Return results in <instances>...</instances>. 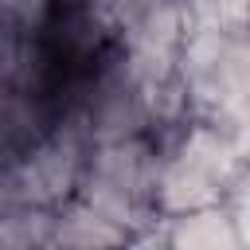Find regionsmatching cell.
I'll list each match as a JSON object with an SVG mask.
<instances>
[{
  "label": "cell",
  "instance_id": "cell-1",
  "mask_svg": "<svg viewBox=\"0 0 250 250\" xmlns=\"http://www.w3.org/2000/svg\"><path fill=\"white\" fill-rule=\"evenodd\" d=\"M156 184H160V137L137 133L117 141H94L78 184V199L102 211L105 219L121 223L133 234V242H152L160 223Z\"/></svg>",
  "mask_w": 250,
  "mask_h": 250
},
{
  "label": "cell",
  "instance_id": "cell-3",
  "mask_svg": "<svg viewBox=\"0 0 250 250\" xmlns=\"http://www.w3.org/2000/svg\"><path fill=\"white\" fill-rule=\"evenodd\" d=\"M152 242L180 246V250H234V246H242L227 203H207V207L160 215Z\"/></svg>",
  "mask_w": 250,
  "mask_h": 250
},
{
  "label": "cell",
  "instance_id": "cell-2",
  "mask_svg": "<svg viewBox=\"0 0 250 250\" xmlns=\"http://www.w3.org/2000/svg\"><path fill=\"white\" fill-rule=\"evenodd\" d=\"M176 66L191 113L250 125V27L195 20Z\"/></svg>",
  "mask_w": 250,
  "mask_h": 250
},
{
  "label": "cell",
  "instance_id": "cell-5",
  "mask_svg": "<svg viewBox=\"0 0 250 250\" xmlns=\"http://www.w3.org/2000/svg\"><path fill=\"white\" fill-rule=\"evenodd\" d=\"M51 4H55V0H0V20H4L20 39H27V35H35V31L43 27Z\"/></svg>",
  "mask_w": 250,
  "mask_h": 250
},
{
  "label": "cell",
  "instance_id": "cell-4",
  "mask_svg": "<svg viewBox=\"0 0 250 250\" xmlns=\"http://www.w3.org/2000/svg\"><path fill=\"white\" fill-rule=\"evenodd\" d=\"M125 242H133V234L121 223L94 211L90 203H82L78 195L55 211L51 246H125Z\"/></svg>",
  "mask_w": 250,
  "mask_h": 250
},
{
  "label": "cell",
  "instance_id": "cell-8",
  "mask_svg": "<svg viewBox=\"0 0 250 250\" xmlns=\"http://www.w3.org/2000/svg\"><path fill=\"white\" fill-rule=\"evenodd\" d=\"M16 51H20V35L0 20V74L8 78L12 74V62H16Z\"/></svg>",
  "mask_w": 250,
  "mask_h": 250
},
{
  "label": "cell",
  "instance_id": "cell-7",
  "mask_svg": "<svg viewBox=\"0 0 250 250\" xmlns=\"http://www.w3.org/2000/svg\"><path fill=\"white\" fill-rule=\"evenodd\" d=\"M199 20H215V23H230V27H246L250 23V0H195Z\"/></svg>",
  "mask_w": 250,
  "mask_h": 250
},
{
  "label": "cell",
  "instance_id": "cell-6",
  "mask_svg": "<svg viewBox=\"0 0 250 250\" xmlns=\"http://www.w3.org/2000/svg\"><path fill=\"white\" fill-rule=\"evenodd\" d=\"M223 203L230 207V219H234L238 242H242V246H250V164L238 172V180L230 184V191H227V199H223Z\"/></svg>",
  "mask_w": 250,
  "mask_h": 250
}]
</instances>
